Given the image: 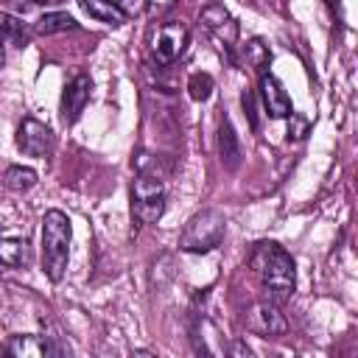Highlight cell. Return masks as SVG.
Masks as SVG:
<instances>
[{
	"label": "cell",
	"instance_id": "6da1fadb",
	"mask_svg": "<svg viewBox=\"0 0 358 358\" xmlns=\"http://www.w3.org/2000/svg\"><path fill=\"white\" fill-rule=\"evenodd\" d=\"M249 266L257 274V280H260L268 302L282 305L285 299H291V294L296 288V271H294L291 255L280 243H274V241H257L252 246Z\"/></svg>",
	"mask_w": 358,
	"mask_h": 358
},
{
	"label": "cell",
	"instance_id": "7a4b0ae2",
	"mask_svg": "<svg viewBox=\"0 0 358 358\" xmlns=\"http://www.w3.org/2000/svg\"><path fill=\"white\" fill-rule=\"evenodd\" d=\"M73 227L62 210H48L42 215V271L50 282H62L70 260Z\"/></svg>",
	"mask_w": 358,
	"mask_h": 358
},
{
	"label": "cell",
	"instance_id": "3957f363",
	"mask_svg": "<svg viewBox=\"0 0 358 358\" xmlns=\"http://www.w3.org/2000/svg\"><path fill=\"white\" fill-rule=\"evenodd\" d=\"M224 232H227V218L221 210H213V207L199 210L196 215L187 218V224L179 235V249L193 252V255L210 252L224 241Z\"/></svg>",
	"mask_w": 358,
	"mask_h": 358
},
{
	"label": "cell",
	"instance_id": "277c9868",
	"mask_svg": "<svg viewBox=\"0 0 358 358\" xmlns=\"http://www.w3.org/2000/svg\"><path fill=\"white\" fill-rule=\"evenodd\" d=\"M162 210H165V182L151 171H140L137 179L131 182V218L140 227H148L159 221Z\"/></svg>",
	"mask_w": 358,
	"mask_h": 358
},
{
	"label": "cell",
	"instance_id": "5b68a950",
	"mask_svg": "<svg viewBox=\"0 0 358 358\" xmlns=\"http://www.w3.org/2000/svg\"><path fill=\"white\" fill-rule=\"evenodd\" d=\"M243 324H246L249 333H255V336H260V338H277V336H282V333L288 330V319H285L282 310H280L274 302H268V299L252 305V308L246 310V316H243Z\"/></svg>",
	"mask_w": 358,
	"mask_h": 358
},
{
	"label": "cell",
	"instance_id": "8992f818",
	"mask_svg": "<svg viewBox=\"0 0 358 358\" xmlns=\"http://www.w3.org/2000/svg\"><path fill=\"white\" fill-rule=\"evenodd\" d=\"M17 148L25 157H36V159L48 157L53 151V131H50V126H45L42 120L25 115L20 120V126H17Z\"/></svg>",
	"mask_w": 358,
	"mask_h": 358
},
{
	"label": "cell",
	"instance_id": "52a82bcc",
	"mask_svg": "<svg viewBox=\"0 0 358 358\" xmlns=\"http://www.w3.org/2000/svg\"><path fill=\"white\" fill-rule=\"evenodd\" d=\"M187 39H190V31H187L185 22H165V25L157 31L154 45H151L157 64H173V62L185 53Z\"/></svg>",
	"mask_w": 358,
	"mask_h": 358
},
{
	"label": "cell",
	"instance_id": "ba28073f",
	"mask_svg": "<svg viewBox=\"0 0 358 358\" xmlns=\"http://www.w3.org/2000/svg\"><path fill=\"white\" fill-rule=\"evenodd\" d=\"M199 22H201V25L221 42V48H227L229 56H232V48H235V39H238V25H235V20L229 17V11L224 8V3H210V6H204L201 14H199Z\"/></svg>",
	"mask_w": 358,
	"mask_h": 358
},
{
	"label": "cell",
	"instance_id": "9c48e42d",
	"mask_svg": "<svg viewBox=\"0 0 358 358\" xmlns=\"http://www.w3.org/2000/svg\"><path fill=\"white\" fill-rule=\"evenodd\" d=\"M0 352L14 358H45V355H56L59 347L53 344L50 336H11L6 344H0Z\"/></svg>",
	"mask_w": 358,
	"mask_h": 358
},
{
	"label": "cell",
	"instance_id": "30bf717a",
	"mask_svg": "<svg viewBox=\"0 0 358 358\" xmlns=\"http://www.w3.org/2000/svg\"><path fill=\"white\" fill-rule=\"evenodd\" d=\"M90 92H92V81L84 73H78L64 87V92H62V120L64 123H76L78 120V115L84 112V106L90 101Z\"/></svg>",
	"mask_w": 358,
	"mask_h": 358
},
{
	"label": "cell",
	"instance_id": "8fae6325",
	"mask_svg": "<svg viewBox=\"0 0 358 358\" xmlns=\"http://www.w3.org/2000/svg\"><path fill=\"white\" fill-rule=\"evenodd\" d=\"M260 98H263V106L271 117H288L294 112L288 92L282 90V84L271 73H260Z\"/></svg>",
	"mask_w": 358,
	"mask_h": 358
},
{
	"label": "cell",
	"instance_id": "7c38bea8",
	"mask_svg": "<svg viewBox=\"0 0 358 358\" xmlns=\"http://www.w3.org/2000/svg\"><path fill=\"white\" fill-rule=\"evenodd\" d=\"M218 157H221L227 171H235L241 165V143H238L235 126H232V120L227 115L218 123Z\"/></svg>",
	"mask_w": 358,
	"mask_h": 358
},
{
	"label": "cell",
	"instance_id": "4fadbf2b",
	"mask_svg": "<svg viewBox=\"0 0 358 358\" xmlns=\"http://www.w3.org/2000/svg\"><path fill=\"white\" fill-rule=\"evenodd\" d=\"M78 6L98 22L103 25H112V28H120L126 22V14L120 11V6L115 0H78Z\"/></svg>",
	"mask_w": 358,
	"mask_h": 358
},
{
	"label": "cell",
	"instance_id": "5bb4252c",
	"mask_svg": "<svg viewBox=\"0 0 358 358\" xmlns=\"http://www.w3.org/2000/svg\"><path fill=\"white\" fill-rule=\"evenodd\" d=\"M31 263V246L25 238H0V266L20 268Z\"/></svg>",
	"mask_w": 358,
	"mask_h": 358
},
{
	"label": "cell",
	"instance_id": "9a60e30c",
	"mask_svg": "<svg viewBox=\"0 0 358 358\" xmlns=\"http://www.w3.org/2000/svg\"><path fill=\"white\" fill-rule=\"evenodd\" d=\"M76 28H78V22H76L70 14H64V11L45 14V17H39V20L34 22V31H36L39 36H50V34H62V31H76Z\"/></svg>",
	"mask_w": 358,
	"mask_h": 358
},
{
	"label": "cell",
	"instance_id": "2e32d148",
	"mask_svg": "<svg viewBox=\"0 0 358 358\" xmlns=\"http://www.w3.org/2000/svg\"><path fill=\"white\" fill-rule=\"evenodd\" d=\"M241 56H243V62H246L252 70H257V73H266V67H268V62H271L268 45H266L260 36L249 39L246 45H241Z\"/></svg>",
	"mask_w": 358,
	"mask_h": 358
},
{
	"label": "cell",
	"instance_id": "e0dca14e",
	"mask_svg": "<svg viewBox=\"0 0 358 358\" xmlns=\"http://www.w3.org/2000/svg\"><path fill=\"white\" fill-rule=\"evenodd\" d=\"M3 185L8 190H14V193H25V190H31L36 185V171L34 168H22V165H11L3 173Z\"/></svg>",
	"mask_w": 358,
	"mask_h": 358
},
{
	"label": "cell",
	"instance_id": "ac0fdd59",
	"mask_svg": "<svg viewBox=\"0 0 358 358\" xmlns=\"http://www.w3.org/2000/svg\"><path fill=\"white\" fill-rule=\"evenodd\" d=\"M0 34H3L6 42L17 45V48H25V42H28V28L14 14H0Z\"/></svg>",
	"mask_w": 358,
	"mask_h": 358
},
{
	"label": "cell",
	"instance_id": "d6986e66",
	"mask_svg": "<svg viewBox=\"0 0 358 358\" xmlns=\"http://www.w3.org/2000/svg\"><path fill=\"white\" fill-rule=\"evenodd\" d=\"M213 87H215V81L210 73H193L187 78V92L193 101H207L213 95Z\"/></svg>",
	"mask_w": 358,
	"mask_h": 358
},
{
	"label": "cell",
	"instance_id": "ffe728a7",
	"mask_svg": "<svg viewBox=\"0 0 358 358\" xmlns=\"http://www.w3.org/2000/svg\"><path fill=\"white\" fill-rule=\"evenodd\" d=\"M288 117H291L288 120V140H296V143L305 140L310 134V117L302 112H291Z\"/></svg>",
	"mask_w": 358,
	"mask_h": 358
},
{
	"label": "cell",
	"instance_id": "44dd1931",
	"mask_svg": "<svg viewBox=\"0 0 358 358\" xmlns=\"http://www.w3.org/2000/svg\"><path fill=\"white\" fill-rule=\"evenodd\" d=\"M241 103H243V112L249 115V126L257 129V98H255V92L246 90V92L241 95Z\"/></svg>",
	"mask_w": 358,
	"mask_h": 358
},
{
	"label": "cell",
	"instance_id": "7402d4cb",
	"mask_svg": "<svg viewBox=\"0 0 358 358\" xmlns=\"http://www.w3.org/2000/svg\"><path fill=\"white\" fill-rule=\"evenodd\" d=\"M173 6H176V0H145V11H148V17H159V14L171 11Z\"/></svg>",
	"mask_w": 358,
	"mask_h": 358
},
{
	"label": "cell",
	"instance_id": "603a6c76",
	"mask_svg": "<svg viewBox=\"0 0 358 358\" xmlns=\"http://www.w3.org/2000/svg\"><path fill=\"white\" fill-rule=\"evenodd\" d=\"M117 6H120V11L126 14V17H134V14H140L143 8H145V0H115Z\"/></svg>",
	"mask_w": 358,
	"mask_h": 358
},
{
	"label": "cell",
	"instance_id": "cb8c5ba5",
	"mask_svg": "<svg viewBox=\"0 0 358 358\" xmlns=\"http://www.w3.org/2000/svg\"><path fill=\"white\" fill-rule=\"evenodd\" d=\"M3 59H6V39H3V34H0V64H3Z\"/></svg>",
	"mask_w": 358,
	"mask_h": 358
},
{
	"label": "cell",
	"instance_id": "d4e9b609",
	"mask_svg": "<svg viewBox=\"0 0 358 358\" xmlns=\"http://www.w3.org/2000/svg\"><path fill=\"white\" fill-rule=\"evenodd\" d=\"M34 3H42V6H56V3H62V0H34Z\"/></svg>",
	"mask_w": 358,
	"mask_h": 358
},
{
	"label": "cell",
	"instance_id": "484cf974",
	"mask_svg": "<svg viewBox=\"0 0 358 358\" xmlns=\"http://www.w3.org/2000/svg\"><path fill=\"white\" fill-rule=\"evenodd\" d=\"M0 3H3V0H0Z\"/></svg>",
	"mask_w": 358,
	"mask_h": 358
}]
</instances>
